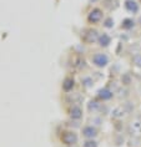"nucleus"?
Returning a JSON list of instances; mask_svg holds the SVG:
<instances>
[{
	"label": "nucleus",
	"instance_id": "obj_15",
	"mask_svg": "<svg viewBox=\"0 0 141 147\" xmlns=\"http://www.w3.org/2000/svg\"><path fill=\"white\" fill-rule=\"evenodd\" d=\"M122 115H124V110H122V109H116L114 111V116H116V117H120Z\"/></svg>",
	"mask_w": 141,
	"mask_h": 147
},
{
	"label": "nucleus",
	"instance_id": "obj_7",
	"mask_svg": "<svg viewBox=\"0 0 141 147\" xmlns=\"http://www.w3.org/2000/svg\"><path fill=\"white\" fill-rule=\"evenodd\" d=\"M99 96L102 98V100H109V98L113 97V92L107 89H102L99 91Z\"/></svg>",
	"mask_w": 141,
	"mask_h": 147
},
{
	"label": "nucleus",
	"instance_id": "obj_6",
	"mask_svg": "<svg viewBox=\"0 0 141 147\" xmlns=\"http://www.w3.org/2000/svg\"><path fill=\"white\" fill-rule=\"evenodd\" d=\"M125 8L129 10V11H132V13H136L137 9H139V6L135 1H131V0H127V1L125 3Z\"/></svg>",
	"mask_w": 141,
	"mask_h": 147
},
{
	"label": "nucleus",
	"instance_id": "obj_2",
	"mask_svg": "<svg viewBox=\"0 0 141 147\" xmlns=\"http://www.w3.org/2000/svg\"><path fill=\"white\" fill-rule=\"evenodd\" d=\"M61 140L66 145H75L77 142V136L74 134V132H65V134L61 136Z\"/></svg>",
	"mask_w": 141,
	"mask_h": 147
},
{
	"label": "nucleus",
	"instance_id": "obj_9",
	"mask_svg": "<svg viewBox=\"0 0 141 147\" xmlns=\"http://www.w3.org/2000/svg\"><path fill=\"white\" fill-rule=\"evenodd\" d=\"M62 87H64L65 91H70L74 87V80L73 79H65L64 84H62Z\"/></svg>",
	"mask_w": 141,
	"mask_h": 147
},
{
	"label": "nucleus",
	"instance_id": "obj_10",
	"mask_svg": "<svg viewBox=\"0 0 141 147\" xmlns=\"http://www.w3.org/2000/svg\"><path fill=\"white\" fill-rule=\"evenodd\" d=\"M96 39H98V32H96L95 30H90V31H89V38H86L87 41L89 42H94Z\"/></svg>",
	"mask_w": 141,
	"mask_h": 147
},
{
	"label": "nucleus",
	"instance_id": "obj_12",
	"mask_svg": "<svg viewBox=\"0 0 141 147\" xmlns=\"http://www.w3.org/2000/svg\"><path fill=\"white\" fill-rule=\"evenodd\" d=\"M98 109H99V104H98V102L91 101L90 104H89V110H90V111H96Z\"/></svg>",
	"mask_w": 141,
	"mask_h": 147
},
{
	"label": "nucleus",
	"instance_id": "obj_16",
	"mask_svg": "<svg viewBox=\"0 0 141 147\" xmlns=\"http://www.w3.org/2000/svg\"><path fill=\"white\" fill-rule=\"evenodd\" d=\"M84 147H96V142L95 141H86L84 143Z\"/></svg>",
	"mask_w": 141,
	"mask_h": 147
},
{
	"label": "nucleus",
	"instance_id": "obj_4",
	"mask_svg": "<svg viewBox=\"0 0 141 147\" xmlns=\"http://www.w3.org/2000/svg\"><path fill=\"white\" fill-rule=\"evenodd\" d=\"M83 134H84L85 137L92 138V137H95V136H96V130L92 126H86V127H84Z\"/></svg>",
	"mask_w": 141,
	"mask_h": 147
},
{
	"label": "nucleus",
	"instance_id": "obj_11",
	"mask_svg": "<svg viewBox=\"0 0 141 147\" xmlns=\"http://www.w3.org/2000/svg\"><path fill=\"white\" fill-rule=\"evenodd\" d=\"M132 61L137 67H141V54H136L132 56Z\"/></svg>",
	"mask_w": 141,
	"mask_h": 147
},
{
	"label": "nucleus",
	"instance_id": "obj_8",
	"mask_svg": "<svg viewBox=\"0 0 141 147\" xmlns=\"http://www.w3.org/2000/svg\"><path fill=\"white\" fill-rule=\"evenodd\" d=\"M110 36L109 35H106V34H102L101 36L99 38V42H100V45L101 46H107L110 44Z\"/></svg>",
	"mask_w": 141,
	"mask_h": 147
},
{
	"label": "nucleus",
	"instance_id": "obj_3",
	"mask_svg": "<svg viewBox=\"0 0 141 147\" xmlns=\"http://www.w3.org/2000/svg\"><path fill=\"white\" fill-rule=\"evenodd\" d=\"M102 18V13L101 10L99 9H94L90 13V15H89V20L91 21V23H98V21Z\"/></svg>",
	"mask_w": 141,
	"mask_h": 147
},
{
	"label": "nucleus",
	"instance_id": "obj_13",
	"mask_svg": "<svg viewBox=\"0 0 141 147\" xmlns=\"http://www.w3.org/2000/svg\"><path fill=\"white\" fill-rule=\"evenodd\" d=\"M124 28H126V29H129V28H131V26H134V21L132 20H129V19H126L125 21H124V25H122Z\"/></svg>",
	"mask_w": 141,
	"mask_h": 147
},
{
	"label": "nucleus",
	"instance_id": "obj_14",
	"mask_svg": "<svg viewBox=\"0 0 141 147\" xmlns=\"http://www.w3.org/2000/svg\"><path fill=\"white\" fill-rule=\"evenodd\" d=\"M114 26V20L111 19V18H109V19L105 20V28H113Z\"/></svg>",
	"mask_w": 141,
	"mask_h": 147
},
{
	"label": "nucleus",
	"instance_id": "obj_1",
	"mask_svg": "<svg viewBox=\"0 0 141 147\" xmlns=\"http://www.w3.org/2000/svg\"><path fill=\"white\" fill-rule=\"evenodd\" d=\"M107 61H109V59L105 54H95L94 57H92V62L99 66V67H104V66H106Z\"/></svg>",
	"mask_w": 141,
	"mask_h": 147
},
{
	"label": "nucleus",
	"instance_id": "obj_5",
	"mask_svg": "<svg viewBox=\"0 0 141 147\" xmlns=\"http://www.w3.org/2000/svg\"><path fill=\"white\" fill-rule=\"evenodd\" d=\"M70 115H71L73 119L79 120V119H81V116H83V111H81V109L79 107V106H74V107L71 109Z\"/></svg>",
	"mask_w": 141,
	"mask_h": 147
}]
</instances>
